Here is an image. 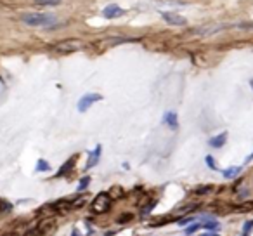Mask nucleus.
<instances>
[{
    "label": "nucleus",
    "mask_w": 253,
    "mask_h": 236,
    "mask_svg": "<svg viewBox=\"0 0 253 236\" xmlns=\"http://www.w3.org/2000/svg\"><path fill=\"white\" fill-rule=\"evenodd\" d=\"M21 21L28 26H43V28H50L59 23L56 16L45 14V12H25L21 14Z\"/></svg>",
    "instance_id": "nucleus-1"
},
{
    "label": "nucleus",
    "mask_w": 253,
    "mask_h": 236,
    "mask_svg": "<svg viewBox=\"0 0 253 236\" xmlns=\"http://www.w3.org/2000/svg\"><path fill=\"white\" fill-rule=\"evenodd\" d=\"M78 49H82V42L77 39L61 40V42H57L56 46L52 47V50L57 54H71V52H77Z\"/></svg>",
    "instance_id": "nucleus-2"
},
{
    "label": "nucleus",
    "mask_w": 253,
    "mask_h": 236,
    "mask_svg": "<svg viewBox=\"0 0 253 236\" xmlns=\"http://www.w3.org/2000/svg\"><path fill=\"white\" fill-rule=\"evenodd\" d=\"M109 207H111V196L108 193H99L90 203L94 214H104V212L109 210Z\"/></svg>",
    "instance_id": "nucleus-3"
},
{
    "label": "nucleus",
    "mask_w": 253,
    "mask_h": 236,
    "mask_svg": "<svg viewBox=\"0 0 253 236\" xmlns=\"http://www.w3.org/2000/svg\"><path fill=\"white\" fill-rule=\"evenodd\" d=\"M101 94H85V95H82L80 99H78V104H77V108H78V111L80 113H85L88 108H90L94 102H97V101H101Z\"/></svg>",
    "instance_id": "nucleus-4"
},
{
    "label": "nucleus",
    "mask_w": 253,
    "mask_h": 236,
    "mask_svg": "<svg viewBox=\"0 0 253 236\" xmlns=\"http://www.w3.org/2000/svg\"><path fill=\"white\" fill-rule=\"evenodd\" d=\"M162 18H163V21L169 23V25H172V26H186L187 25L186 18H182V16H179V14H173V12H163Z\"/></svg>",
    "instance_id": "nucleus-5"
},
{
    "label": "nucleus",
    "mask_w": 253,
    "mask_h": 236,
    "mask_svg": "<svg viewBox=\"0 0 253 236\" xmlns=\"http://www.w3.org/2000/svg\"><path fill=\"white\" fill-rule=\"evenodd\" d=\"M123 14H125V9H122L118 4H109V5H106V7L102 9V16H104V18H108V19L120 18V16H123Z\"/></svg>",
    "instance_id": "nucleus-6"
},
{
    "label": "nucleus",
    "mask_w": 253,
    "mask_h": 236,
    "mask_svg": "<svg viewBox=\"0 0 253 236\" xmlns=\"http://www.w3.org/2000/svg\"><path fill=\"white\" fill-rule=\"evenodd\" d=\"M163 120H165V124L169 125L170 129H173V131L179 127V120H177V113L175 111H167Z\"/></svg>",
    "instance_id": "nucleus-7"
},
{
    "label": "nucleus",
    "mask_w": 253,
    "mask_h": 236,
    "mask_svg": "<svg viewBox=\"0 0 253 236\" xmlns=\"http://www.w3.org/2000/svg\"><path fill=\"white\" fill-rule=\"evenodd\" d=\"M225 139H227V134L225 132H222V134H218V136H215V138H211L210 141H208V144L211 146V148H222V146L225 144Z\"/></svg>",
    "instance_id": "nucleus-8"
},
{
    "label": "nucleus",
    "mask_w": 253,
    "mask_h": 236,
    "mask_svg": "<svg viewBox=\"0 0 253 236\" xmlns=\"http://www.w3.org/2000/svg\"><path fill=\"white\" fill-rule=\"evenodd\" d=\"M101 149H102L101 146H95L94 148V151L90 153V158H88V162H87V169H92V167L99 162V158H101Z\"/></svg>",
    "instance_id": "nucleus-9"
},
{
    "label": "nucleus",
    "mask_w": 253,
    "mask_h": 236,
    "mask_svg": "<svg viewBox=\"0 0 253 236\" xmlns=\"http://www.w3.org/2000/svg\"><path fill=\"white\" fill-rule=\"evenodd\" d=\"M63 0H33V4L39 5V7H54V5H59Z\"/></svg>",
    "instance_id": "nucleus-10"
},
{
    "label": "nucleus",
    "mask_w": 253,
    "mask_h": 236,
    "mask_svg": "<svg viewBox=\"0 0 253 236\" xmlns=\"http://www.w3.org/2000/svg\"><path fill=\"white\" fill-rule=\"evenodd\" d=\"M239 172H241V167H229V169L222 170V176H224L225 179H232V177H236Z\"/></svg>",
    "instance_id": "nucleus-11"
},
{
    "label": "nucleus",
    "mask_w": 253,
    "mask_h": 236,
    "mask_svg": "<svg viewBox=\"0 0 253 236\" xmlns=\"http://www.w3.org/2000/svg\"><path fill=\"white\" fill-rule=\"evenodd\" d=\"M75 160H77V156H75V158H73V162H71V160H68V162L64 163L63 167H61V170H59V172L56 174V177H63V176H66V174H68V172H70V170H71L70 167H73Z\"/></svg>",
    "instance_id": "nucleus-12"
},
{
    "label": "nucleus",
    "mask_w": 253,
    "mask_h": 236,
    "mask_svg": "<svg viewBox=\"0 0 253 236\" xmlns=\"http://www.w3.org/2000/svg\"><path fill=\"white\" fill-rule=\"evenodd\" d=\"M49 169H50V165L45 160H39V162H37V170H39V172H47Z\"/></svg>",
    "instance_id": "nucleus-13"
},
{
    "label": "nucleus",
    "mask_w": 253,
    "mask_h": 236,
    "mask_svg": "<svg viewBox=\"0 0 253 236\" xmlns=\"http://www.w3.org/2000/svg\"><path fill=\"white\" fill-rule=\"evenodd\" d=\"M88 183H90V177H84V179H80V184H78V191L85 189V188L88 186Z\"/></svg>",
    "instance_id": "nucleus-14"
},
{
    "label": "nucleus",
    "mask_w": 253,
    "mask_h": 236,
    "mask_svg": "<svg viewBox=\"0 0 253 236\" xmlns=\"http://www.w3.org/2000/svg\"><path fill=\"white\" fill-rule=\"evenodd\" d=\"M132 221V214H123L122 217L118 219V224H122V222H128Z\"/></svg>",
    "instance_id": "nucleus-15"
},
{
    "label": "nucleus",
    "mask_w": 253,
    "mask_h": 236,
    "mask_svg": "<svg viewBox=\"0 0 253 236\" xmlns=\"http://www.w3.org/2000/svg\"><path fill=\"white\" fill-rule=\"evenodd\" d=\"M201 228V224H194V226H191V228H187L186 231H187V235H191V233H194V231H198V229Z\"/></svg>",
    "instance_id": "nucleus-16"
},
{
    "label": "nucleus",
    "mask_w": 253,
    "mask_h": 236,
    "mask_svg": "<svg viewBox=\"0 0 253 236\" xmlns=\"http://www.w3.org/2000/svg\"><path fill=\"white\" fill-rule=\"evenodd\" d=\"M207 163L211 167V169H217V165H215V160H213V156H207Z\"/></svg>",
    "instance_id": "nucleus-17"
},
{
    "label": "nucleus",
    "mask_w": 253,
    "mask_h": 236,
    "mask_svg": "<svg viewBox=\"0 0 253 236\" xmlns=\"http://www.w3.org/2000/svg\"><path fill=\"white\" fill-rule=\"evenodd\" d=\"M211 188L210 186H207V188H200V189L196 191V194H205V193H208V191H210Z\"/></svg>",
    "instance_id": "nucleus-18"
},
{
    "label": "nucleus",
    "mask_w": 253,
    "mask_h": 236,
    "mask_svg": "<svg viewBox=\"0 0 253 236\" xmlns=\"http://www.w3.org/2000/svg\"><path fill=\"white\" fill-rule=\"evenodd\" d=\"M205 228H207V229H215V228H217V224H215V222H208V224H205Z\"/></svg>",
    "instance_id": "nucleus-19"
},
{
    "label": "nucleus",
    "mask_w": 253,
    "mask_h": 236,
    "mask_svg": "<svg viewBox=\"0 0 253 236\" xmlns=\"http://www.w3.org/2000/svg\"><path fill=\"white\" fill-rule=\"evenodd\" d=\"M5 236H18V235H14V233H9V235H5Z\"/></svg>",
    "instance_id": "nucleus-20"
},
{
    "label": "nucleus",
    "mask_w": 253,
    "mask_h": 236,
    "mask_svg": "<svg viewBox=\"0 0 253 236\" xmlns=\"http://www.w3.org/2000/svg\"><path fill=\"white\" fill-rule=\"evenodd\" d=\"M201 236H217V235H201Z\"/></svg>",
    "instance_id": "nucleus-21"
},
{
    "label": "nucleus",
    "mask_w": 253,
    "mask_h": 236,
    "mask_svg": "<svg viewBox=\"0 0 253 236\" xmlns=\"http://www.w3.org/2000/svg\"><path fill=\"white\" fill-rule=\"evenodd\" d=\"M71 236H78V233H77V231H75V233H73V235H71Z\"/></svg>",
    "instance_id": "nucleus-22"
},
{
    "label": "nucleus",
    "mask_w": 253,
    "mask_h": 236,
    "mask_svg": "<svg viewBox=\"0 0 253 236\" xmlns=\"http://www.w3.org/2000/svg\"><path fill=\"white\" fill-rule=\"evenodd\" d=\"M0 210H2V200H0Z\"/></svg>",
    "instance_id": "nucleus-23"
}]
</instances>
